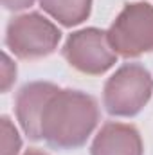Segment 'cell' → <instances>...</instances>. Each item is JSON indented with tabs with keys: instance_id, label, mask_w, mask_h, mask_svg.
<instances>
[{
	"instance_id": "cell-1",
	"label": "cell",
	"mask_w": 153,
	"mask_h": 155,
	"mask_svg": "<svg viewBox=\"0 0 153 155\" xmlns=\"http://www.w3.org/2000/svg\"><path fill=\"white\" fill-rule=\"evenodd\" d=\"M97 121V101L90 94L60 88L43 112L41 139L56 150H74L86 143Z\"/></svg>"
},
{
	"instance_id": "cell-2",
	"label": "cell",
	"mask_w": 153,
	"mask_h": 155,
	"mask_svg": "<svg viewBox=\"0 0 153 155\" xmlns=\"http://www.w3.org/2000/svg\"><path fill=\"white\" fill-rule=\"evenodd\" d=\"M153 79L148 69L139 63H124L108 78L103 88V105L110 116H137L150 101Z\"/></svg>"
},
{
	"instance_id": "cell-3",
	"label": "cell",
	"mask_w": 153,
	"mask_h": 155,
	"mask_svg": "<svg viewBox=\"0 0 153 155\" xmlns=\"http://www.w3.org/2000/svg\"><path fill=\"white\" fill-rule=\"evenodd\" d=\"M61 40L60 29L40 13H25L9 20L5 45L20 60H38L52 54Z\"/></svg>"
},
{
	"instance_id": "cell-4",
	"label": "cell",
	"mask_w": 153,
	"mask_h": 155,
	"mask_svg": "<svg viewBox=\"0 0 153 155\" xmlns=\"http://www.w3.org/2000/svg\"><path fill=\"white\" fill-rule=\"evenodd\" d=\"M106 33L114 51L122 58L153 52V5L146 2L126 4Z\"/></svg>"
},
{
	"instance_id": "cell-5",
	"label": "cell",
	"mask_w": 153,
	"mask_h": 155,
	"mask_svg": "<svg viewBox=\"0 0 153 155\" xmlns=\"http://www.w3.org/2000/svg\"><path fill=\"white\" fill-rule=\"evenodd\" d=\"M61 54L70 67L90 76L105 74L115 65L119 56L108 40V33L97 27L72 33L65 41Z\"/></svg>"
},
{
	"instance_id": "cell-6",
	"label": "cell",
	"mask_w": 153,
	"mask_h": 155,
	"mask_svg": "<svg viewBox=\"0 0 153 155\" xmlns=\"http://www.w3.org/2000/svg\"><path fill=\"white\" fill-rule=\"evenodd\" d=\"M58 90L60 87L49 81H33L18 90L15 101L16 119L29 139L33 141L41 139V117L50 97Z\"/></svg>"
},
{
	"instance_id": "cell-7",
	"label": "cell",
	"mask_w": 153,
	"mask_h": 155,
	"mask_svg": "<svg viewBox=\"0 0 153 155\" xmlns=\"http://www.w3.org/2000/svg\"><path fill=\"white\" fill-rule=\"evenodd\" d=\"M142 152L139 130L124 123H105L90 148V155H142Z\"/></svg>"
},
{
	"instance_id": "cell-8",
	"label": "cell",
	"mask_w": 153,
	"mask_h": 155,
	"mask_svg": "<svg viewBox=\"0 0 153 155\" xmlns=\"http://www.w3.org/2000/svg\"><path fill=\"white\" fill-rule=\"evenodd\" d=\"M40 7L65 27L85 22L92 9V0H38Z\"/></svg>"
},
{
	"instance_id": "cell-9",
	"label": "cell",
	"mask_w": 153,
	"mask_h": 155,
	"mask_svg": "<svg viewBox=\"0 0 153 155\" xmlns=\"http://www.w3.org/2000/svg\"><path fill=\"white\" fill-rule=\"evenodd\" d=\"M0 134H2V155H18L22 148V139L7 116L0 119Z\"/></svg>"
},
{
	"instance_id": "cell-10",
	"label": "cell",
	"mask_w": 153,
	"mask_h": 155,
	"mask_svg": "<svg viewBox=\"0 0 153 155\" xmlns=\"http://www.w3.org/2000/svg\"><path fill=\"white\" fill-rule=\"evenodd\" d=\"M16 79V65L11 61L7 54H4V63H2V92H7L11 85Z\"/></svg>"
},
{
	"instance_id": "cell-11",
	"label": "cell",
	"mask_w": 153,
	"mask_h": 155,
	"mask_svg": "<svg viewBox=\"0 0 153 155\" xmlns=\"http://www.w3.org/2000/svg\"><path fill=\"white\" fill-rule=\"evenodd\" d=\"M34 4V0H2V5L9 11H22Z\"/></svg>"
},
{
	"instance_id": "cell-12",
	"label": "cell",
	"mask_w": 153,
	"mask_h": 155,
	"mask_svg": "<svg viewBox=\"0 0 153 155\" xmlns=\"http://www.w3.org/2000/svg\"><path fill=\"white\" fill-rule=\"evenodd\" d=\"M24 155H47L45 152H40V150H27Z\"/></svg>"
}]
</instances>
